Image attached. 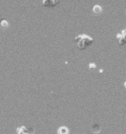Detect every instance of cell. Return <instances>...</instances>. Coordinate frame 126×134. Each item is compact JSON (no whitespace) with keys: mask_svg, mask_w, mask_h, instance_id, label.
Instances as JSON below:
<instances>
[{"mask_svg":"<svg viewBox=\"0 0 126 134\" xmlns=\"http://www.w3.org/2000/svg\"><path fill=\"white\" fill-rule=\"evenodd\" d=\"M119 38V42L121 44H122L125 42H126V28L124 31H122V34L120 35V38Z\"/></svg>","mask_w":126,"mask_h":134,"instance_id":"obj_2","label":"cell"},{"mask_svg":"<svg viewBox=\"0 0 126 134\" xmlns=\"http://www.w3.org/2000/svg\"><path fill=\"white\" fill-rule=\"evenodd\" d=\"M75 41L78 43V46L80 49H85L86 46H89L93 42L94 39L91 36L86 34H80L75 37Z\"/></svg>","mask_w":126,"mask_h":134,"instance_id":"obj_1","label":"cell"}]
</instances>
